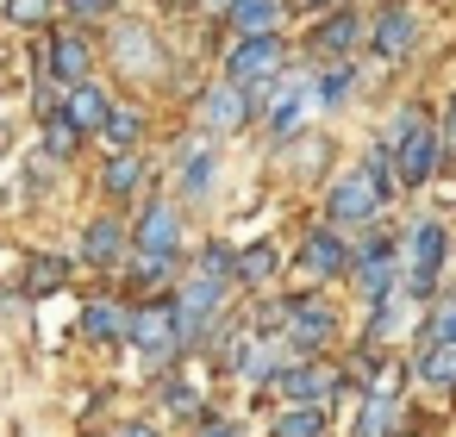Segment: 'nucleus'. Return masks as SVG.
<instances>
[{"label": "nucleus", "mask_w": 456, "mask_h": 437, "mask_svg": "<svg viewBox=\"0 0 456 437\" xmlns=\"http://www.w3.org/2000/svg\"><path fill=\"white\" fill-rule=\"evenodd\" d=\"M76 138H82V132H76L63 113H51V119H45V144H51V157H69V150H76Z\"/></svg>", "instance_id": "c9c22d12"}, {"label": "nucleus", "mask_w": 456, "mask_h": 437, "mask_svg": "<svg viewBox=\"0 0 456 437\" xmlns=\"http://www.w3.org/2000/svg\"><path fill=\"white\" fill-rule=\"evenodd\" d=\"M281 275V250L275 244H250V250H238V281L244 287H269Z\"/></svg>", "instance_id": "a878e982"}, {"label": "nucleus", "mask_w": 456, "mask_h": 437, "mask_svg": "<svg viewBox=\"0 0 456 437\" xmlns=\"http://www.w3.org/2000/svg\"><path fill=\"white\" fill-rule=\"evenodd\" d=\"M213 175H219V157H213V144H182V163H175V182H182V194H188V200H207V194H213Z\"/></svg>", "instance_id": "412c9836"}, {"label": "nucleus", "mask_w": 456, "mask_h": 437, "mask_svg": "<svg viewBox=\"0 0 456 437\" xmlns=\"http://www.w3.org/2000/svg\"><path fill=\"white\" fill-rule=\"evenodd\" d=\"M269 387H275L288 406H325V400L338 393V375H331V368H313V362H300V356H294Z\"/></svg>", "instance_id": "f3484780"}, {"label": "nucleus", "mask_w": 456, "mask_h": 437, "mask_svg": "<svg viewBox=\"0 0 456 437\" xmlns=\"http://www.w3.org/2000/svg\"><path fill=\"white\" fill-rule=\"evenodd\" d=\"M350 88H356V69H350V63H325V76L313 82V101H319V107H344Z\"/></svg>", "instance_id": "c85d7f7f"}, {"label": "nucleus", "mask_w": 456, "mask_h": 437, "mask_svg": "<svg viewBox=\"0 0 456 437\" xmlns=\"http://www.w3.org/2000/svg\"><path fill=\"white\" fill-rule=\"evenodd\" d=\"M412 368H419V381H425V387H437V393H456V344H437V337H425Z\"/></svg>", "instance_id": "4be33fe9"}, {"label": "nucleus", "mask_w": 456, "mask_h": 437, "mask_svg": "<svg viewBox=\"0 0 456 437\" xmlns=\"http://www.w3.org/2000/svg\"><path fill=\"white\" fill-rule=\"evenodd\" d=\"M119 437H163L157 425H119Z\"/></svg>", "instance_id": "79ce46f5"}, {"label": "nucleus", "mask_w": 456, "mask_h": 437, "mask_svg": "<svg viewBox=\"0 0 456 437\" xmlns=\"http://www.w3.org/2000/svg\"><path fill=\"white\" fill-rule=\"evenodd\" d=\"M132 244L151 263H175L182 256V206L175 200H151L144 219H138V231H132Z\"/></svg>", "instance_id": "f8f14e48"}, {"label": "nucleus", "mask_w": 456, "mask_h": 437, "mask_svg": "<svg viewBox=\"0 0 456 437\" xmlns=\"http://www.w3.org/2000/svg\"><path fill=\"white\" fill-rule=\"evenodd\" d=\"M275 437H325V406H288V412H275Z\"/></svg>", "instance_id": "7c9ffc66"}, {"label": "nucleus", "mask_w": 456, "mask_h": 437, "mask_svg": "<svg viewBox=\"0 0 456 437\" xmlns=\"http://www.w3.org/2000/svg\"><path fill=\"white\" fill-rule=\"evenodd\" d=\"M126 344L144 350L151 368H169V362L188 350L182 331H175V300H144V306H132V312H126Z\"/></svg>", "instance_id": "7ed1b4c3"}, {"label": "nucleus", "mask_w": 456, "mask_h": 437, "mask_svg": "<svg viewBox=\"0 0 456 437\" xmlns=\"http://www.w3.org/2000/svg\"><path fill=\"white\" fill-rule=\"evenodd\" d=\"M350 281H356V287H362L369 300L394 294V287H400V250H394L387 238L362 244V250H356V269H350Z\"/></svg>", "instance_id": "dca6fc26"}, {"label": "nucleus", "mask_w": 456, "mask_h": 437, "mask_svg": "<svg viewBox=\"0 0 456 437\" xmlns=\"http://www.w3.org/2000/svg\"><path fill=\"white\" fill-rule=\"evenodd\" d=\"M126 250H132V231H126L119 219H94V225L82 231V263H94V269L126 263Z\"/></svg>", "instance_id": "aec40b11"}, {"label": "nucleus", "mask_w": 456, "mask_h": 437, "mask_svg": "<svg viewBox=\"0 0 456 437\" xmlns=\"http://www.w3.org/2000/svg\"><path fill=\"white\" fill-rule=\"evenodd\" d=\"M450 263V231L437 219H419L406 231V263H400V287L406 294H431L437 287V269Z\"/></svg>", "instance_id": "39448f33"}, {"label": "nucleus", "mask_w": 456, "mask_h": 437, "mask_svg": "<svg viewBox=\"0 0 456 437\" xmlns=\"http://www.w3.org/2000/svg\"><path fill=\"white\" fill-rule=\"evenodd\" d=\"M101 188H107L113 200H132V194L144 188V157H138V150H113L107 169H101Z\"/></svg>", "instance_id": "b1692460"}, {"label": "nucleus", "mask_w": 456, "mask_h": 437, "mask_svg": "<svg viewBox=\"0 0 456 437\" xmlns=\"http://www.w3.org/2000/svg\"><path fill=\"white\" fill-rule=\"evenodd\" d=\"M331 331H338L331 300H319V294H294V300H281V337H288L300 356H306V350H325Z\"/></svg>", "instance_id": "1a4fd4ad"}, {"label": "nucleus", "mask_w": 456, "mask_h": 437, "mask_svg": "<svg viewBox=\"0 0 456 437\" xmlns=\"http://www.w3.org/2000/svg\"><path fill=\"white\" fill-rule=\"evenodd\" d=\"M69 281V263L63 256H32V269H26V287L32 294H51V287H63Z\"/></svg>", "instance_id": "473e14b6"}, {"label": "nucleus", "mask_w": 456, "mask_h": 437, "mask_svg": "<svg viewBox=\"0 0 456 437\" xmlns=\"http://www.w3.org/2000/svg\"><path fill=\"white\" fill-rule=\"evenodd\" d=\"M163 406H169L175 418H194V412H200V387H188V381H169V387H163Z\"/></svg>", "instance_id": "e433bc0d"}, {"label": "nucleus", "mask_w": 456, "mask_h": 437, "mask_svg": "<svg viewBox=\"0 0 456 437\" xmlns=\"http://www.w3.org/2000/svg\"><path fill=\"white\" fill-rule=\"evenodd\" d=\"M369 51L387 57V63H406V57L419 51V13L400 7V0H394V7H381L375 26H369Z\"/></svg>", "instance_id": "ddd939ff"}, {"label": "nucleus", "mask_w": 456, "mask_h": 437, "mask_svg": "<svg viewBox=\"0 0 456 437\" xmlns=\"http://www.w3.org/2000/svg\"><path fill=\"white\" fill-rule=\"evenodd\" d=\"M362 38H369V26H362L350 7H331V13L319 20V32H313V45H306V51H313L319 63H350V51H356Z\"/></svg>", "instance_id": "4468645a"}, {"label": "nucleus", "mask_w": 456, "mask_h": 437, "mask_svg": "<svg viewBox=\"0 0 456 437\" xmlns=\"http://www.w3.org/2000/svg\"><path fill=\"white\" fill-rule=\"evenodd\" d=\"M126 312H132V306H119V300H88V306H82V331H88L94 344H119V337H126Z\"/></svg>", "instance_id": "393cba45"}, {"label": "nucleus", "mask_w": 456, "mask_h": 437, "mask_svg": "<svg viewBox=\"0 0 456 437\" xmlns=\"http://www.w3.org/2000/svg\"><path fill=\"white\" fill-rule=\"evenodd\" d=\"M232 32L238 38H250V32H275L281 20H288V0H232Z\"/></svg>", "instance_id": "5701e85b"}, {"label": "nucleus", "mask_w": 456, "mask_h": 437, "mask_svg": "<svg viewBox=\"0 0 456 437\" xmlns=\"http://www.w3.org/2000/svg\"><path fill=\"white\" fill-rule=\"evenodd\" d=\"M107 113H113V94H107V88H94V82H82V88H69V94H63V119H69L82 138L107 132Z\"/></svg>", "instance_id": "6ab92c4d"}, {"label": "nucleus", "mask_w": 456, "mask_h": 437, "mask_svg": "<svg viewBox=\"0 0 456 437\" xmlns=\"http://www.w3.org/2000/svg\"><path fill=\"white\" fill-rule=\"evenodd\" d=\"M45 69H51L63 88L94 82V45H88L82 32H51V45H45Z\"/></svg>", "instance_id": "2eb2a0df"}, {"label": "nucleus", "mask_w": 456, "mask_h": 437, "mask_svg": "<svg viewBox=\"0 0 456 437\" xmlns=\"http://www.w3.org/2000/svg\"><path fill=\"white\" fill-rule=\"evenodd\" d=\"M200 7H207V13H232V0H200Z\"/></svg>", "instance_id": "c03bdc74"}, {"label": "nucleus", "mask_w": 456, "mask_h": 437, "mask_svg": "<svg viewBox=\"0 0 456 437\" xmlns=\"http://www.w3.org/2000/svg\"><path fill=\"white\" fill-rule=\"evenodd\" d=\"M256 113H263V88H238V82L219 76V82L200 94V119H207V132H219V138L244 132Z\"/></svg>", "instance_id": "6e6552de"}, {"label": "nucleus", "mask_w": 456, "mask_h": 437, "mask_svg": "<svg viewBox=\"0 0 456 437\" xmlns=\"http://www.w3.org/2000/svg\"><path fill=\"white\" fill-rule=\"evenodd\" d=\"M107 51H113V69H119L126 82H157V76H163V45H157V32L138 26V20H119L113 38H107Z\"/></svg>", "instance_id": "423d86ee"}, {"label": "nucleus", "mask_w": 456, "mask_h": 437, "mask_svg": "<svg viewBox=\"0 0 456 437\" xmlns=\"http://www.w3.org/2000/svg\"><path fill=\"white\" fill-rule=\"evenodd\" d=\"M294 263H300L313 281H338V275H350V269H356L350 231H344V225H319V231H306V244H300Z\"/></svg>", "instance_id": "9d476101"}, {"label": "nucleus", "mask_w": 456, "mask_h": 437, "mask_svg": "<svg viewBox=\"0 0 456 437\" xmlns=\"http://www.w3.org/2000/svg\"><path fill=\"white\" fill-rule=\"evenodd\" d=\"M306 13H331V7H344V0H300Z\"/></svg>", "instance_id": "37998d69"}, {"label": "nucleus", "mask_w": 456, "mask_h": 437, "mask_svg": "<svg viewBox=\"0 0 456 437\" xmlns=\"http://www.w3.org/2000/svg\"><path fill=\"white\" fill-rule=\"evenodd\" d=\"M281 69H288L281 32H250L225 51V82H238V88H269V82H281Z\"/></svg>", "instance_id": "20e7f679"}, {"label": "nucleus", "mask_w": 456, "mask_h": 437, "mask_svg": "<svg viewBox=\"0 0 456 437\" xmlns=\"http://www.w3.org/2000/svg\"><path fill=\"white\" fill-rule=\"evenodd\" d=\"M444 138H450V144H456V94H450V101H444Z\"/></svg>", "instance_id": "a19ab883"}, {"label": "nucleus", "mask_w": 456, "mask_h": 437, "mask_svg": "<svg viewBox=\"0 0 456 437\" xmlns=\"http://www.w3.org/2000/svg\"><path fill=\"white\" fill-rule=\"evenodd\" d=\"M294 157H300V175H319L325 157H331V144L325 138H294Z\"/></svg>", "instance_id": "4c0bfd02"}, {"label": "nucleus", "mask_w": 456, "mask_h": 437, "mask_svg": "<svg viewBox=\"0 0 456 437\" xmlns=\"http://www.w3.org/2000/svg\"><path fill=\"white\" fill-rule=\"evenodd\" d=\"M225 287L232 281H213V275H188L175 287V331H182V344H200L213 331V319L225 306Z\"/></svg>", "instance_id": "0eeeda50"}, {"label": "nucleus", "mask_w": 456, "mask_h": 437, "mask_svg": "<svg viewBox=\"0 0 456 437\" xmlns=\"http://www.w3.org/2000/svg\"><path fill=\"white\" fill-rule=\"evenodd\" d=\"M400 425V393H369L362 400V431L356 437H394Z\"/></svg>", "instance_id": "bb28decb"}, {"label": "nucleus", "mask_w": 456, "mask_h": 437, "mask_svg": "<svg viewBox=\"0 0 456 437\" xmlns=\"http://www.w3.org/2000/svg\"><path fill=\"white\" fill-rule=\"evenodd\" d=\"M425 337H437V344H456V294H444V300H431V319H425Z\"/></svg>", "instance_id": "72a5a7b5"}, {"label": "nucleus", "mask_w": 456, "mask_h": 437, "mask_svg": "<svg viewBox=\"0 0 456 437\" xmlns=\"http://www.w3.org/2000/svg\"><path fill=\"white\" fill-rule=\"evenodd\" d=\"M194 437H244V431H238V425H225V418H207Z\"/></svg>", "instance_id": "ea45409f"}, {"label": "nucleus", "mask_w": 456, "mask_h": 437, "mask_svg": "<svg viewBox=\"0 0 456 437\" xmlns=\"http://www.w3.org/2000/svg\"><path fill=\"white\" fill-rule=\"evenodd\" d=\"M119 7V0H63V13H76V20H107Z\"/></svg>", "instance_id": "58836bf2"}, {"label": "nucleus", "mask_w": 456, "mask_h": 437, "mask_svg": "<svg viewBox=\"0 0 456 437\" xmlns=\"http://www.w3.org/2000/svg\"><path fill=\"white\" fill-rule=\"evenodd\" d=\"M194 275H213V281H238V250H232L225 238H213V244L200 250V263H194Z\"/></svg>", "instance_id": "2f4dec72"}, {"label": "nucleus", "mask_w": 456, "mask_h": 437, "mask_svg": "<svg viewBox=\"0 0 456 437\" xmlns=\"http://www.w3.org/2000/svg\"><path fill=\"white\" fill-rule=\"evenodd\" d=\"M381 144L394 150V175H400V188H425V182L437 175L444 138L431 132V119H425V107H419V101L394 113V125H387V138H381Z\"/></svg>", "instance_id": "f03ea898"}, {"label": "nucleus", "mask_w": 456, "mask_h": 437, "mask_svg": "<svg viewBox=\"0 0 456 437\" xmlns=\"http://www.w3.org/2000/svg\"><path fill=\"white\" fill-rule=\"evenodd\" d=\"M375 312H369V344H381V337H394L400 331V319H406V287H394V294H381V300H369Z\"/></svg>", "instance_id": "cd10ccee"}, {"label": "nucleus", "mask_w": 456, "mask_h": 437, "mask_svg": "<svg viewBox=\"0 0 456 437\" xmlns=\"http://www.w3.org/2000/svg\"><path fill=\"white\" fill-rule=\"evenodd\" d=\"M107 138H113L119 150H132V144L144 138V107H132V101H113V113H107Z\"/></svg>", "instance_id": "c756f323"}, {"label": "nucleus", "mask_w": 456, "mask_h": 437, "mask_svg": "<svg viewBox=\"0 0 456 437\" xmlns=\"http://www.w3.org/2000/svg\"><path fill=\"white\" fill-rule=\"evenodd\" d=\"M394 188H400V175H394V150H387V144H369L356 169L331 175V188H325V225H344V231L375 225L381 206L394 200Z\"/></svg>", "instance_id": "f257e3e1"}, {"label": "nucleus", "mask_w": 456, "mask_h": 437, "mask_svg": "<svg viewBox=\"0 0 456 437\" xmlns=\"http://www.w3.org/2000/svg\"><path fill=\"white\" fill-rule=\"evenodd\" d=\"M51 13H57V0H7L13 26H51Z\"/></svg>", "instance_id": "f704fd0d"}, {"label": "nucleus", "mask_w": 456, "mask_h": 437, "mask_svg": "<svg viewBox=\"0 0 456 437\" xmlns=\"http://www.w3.org/2000/svg\"><path fill=\"white\" fill-rule=\"evenodd\" d=\"M300 350L288 344V337H263V331H244V337H232V368L244 375V381H275L288 362H294Z\"/></svg>", "instance_id": "9b49d317"}, {"label": "nucleus", "mask_w": 456, "mask_h": 437, "mask_svg": "<svg viewBox=\"0 0 456 437\" xmlns=\"http://www.w3.org/2000/svg\"><path fill=\"white\" fill-rule=\"evenodd\" d=\"M319 101H313V82L306 76H294V82H281V94L269 101V113H263V125L275 132V138H294L300 125H306V113H313Z\"/></svg>", "instance_id": "a211bd4d"}]
</instances>
